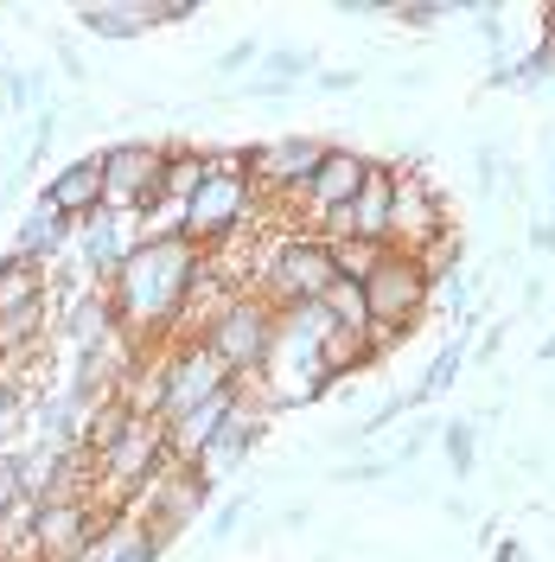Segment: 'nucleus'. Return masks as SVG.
I'll return each instance as SVG.
<instances>
[{"instance_id":"f257e3e1","label":"nucleus","mask_w":555,"mask_h":562,"mask_svg":"<svg viewBox=\"0 0 555 562\" xmlns=\"http://www.w3.org/2000/svg\"><path fill=\"white\" fill-rule=\"evenodd\" d=\"M199 256L205 249L185 244V237H147L115 269L109 307H115V326H122V339L135 351H147V339H173L179 333L185 294H192V276H199Z\"/></svg>"},{"instance_id":"f03ea898","label":"nucleus","mask_w":555,"mask_h":562,"mask_svg":"<svg viewBox=\"0 0 555 562\" xmlns=\"http://www.w3.org/2000/svg\"><path fill=\"white\" fill-rule=\"evenodd\" d=\"M249 205H256V186H249V147H230V154H211L205 186L185 199V244L199 249H224L243 237Z\"/></svg>"},{"instance_id":"7ed1b4c3","label":"nucleus","mask_w":555,"mask_h":562,"mask_svg":"<svg viewBox=\"0 0 555 562\" xmlns=\"http://www.w3.org/2000/svg\"><path fill=\"white\" fill-rule=\"evenodd\" d=\"M275 333H281V314L262 301V294H237V301H224L211 326L199 333L205 351L230 371V378H262V364L275 358Z\"/></svg>"},{"instance_id":"20e7f679","label":"nucleus","mask_w":555,"mask_h":562,"mask_svg":"<svg viewBox=\"0 0 555 562\" xmlns=\"http://www.w3.org/2000/svg\"><path fill=\"white\" fill-rule=\"evenodd\" d=\"M332 281H339V269H332L326 237H313V231H287V237L269 249L256 294L281 314V307H313V301H326V288H332Z\"/></svg>"},{"instance_id":"39448f33","label":"nucleus","mask_w":555,"mask_h":562,"mask_svg":"<svg viewBox=\"0 0 555 562\" xmlns=\"http://www.w3.org/2000/svg\"><path fill=\"white\" fill-rule=\"evenodd\" d=\"M428 301H434V281L403 249H383V262L364 276V307H371V326H383V333H409L428 314Z\"/></svg>"},{"instance_id":"423d86ee","label":"nucleus","mask_w":555,"mask_h":562,"mask_svg":"<svg viewBox=\"0 0 555 562\" xmlns=\"http://www.w3.org/2000/svg\"><path fill=\"white\" fill-rule=\"evenodd\" d=\"M453 231L448 199L434 192V179L416 173V167H396V199H389V249L403 256H421L428 244H441Z\"/></svg>"},{"instance_id":"0eeeda50","label":"nucleus","mask_w":555,"mask_h":562,"mask_svg":"<svg viewBox=\"0 0 555 562\" xmlns=\"http://www.w3.org/2000/svg\"><path fill=\"white\" fill-rule=\"evenodd\" d=\"M103 192H109V211H140L160 199V167H167V140H109L103 154Z\"/></svg>"},{"instance_id":"6e6552de","label":"nucleus","mask_w":555,"mask_h":562,"mask_svg":"<svg viewBox=\"0 0 555 562\" xmlns=\"http://www.w3.org/2000/svg\"><path fill=\"white\" fill-rule=\"evenodd\" d=\"M319 160H326V140L319 135H275L262 147H249V186H256V199L269 192V199H294L301 205V192H307Z\"/></svg>"},{"instance_id":"1a4fd4ad","label":"nucleus","mask_w":555,"mask_h":562,"mask_svg":"<svg viewBox=\"0 0 555 562\" xmlns=\"http://www.w3.org/2000/svg\"><path fill=\"white\" fill-rule=\"evenodd\" d=\"M103 512L90 498H45L33 525V557L38 562H90L97 537H103Z\"/></svg>"},{"instance_id":"9d476101","label":"nucleus","mask_w":555,"mask_h":562,"mask_svg":"<svg viewBox=\"0 0 555 562\" xmlns=\"http://www.w3.org/2000/svg\"><path fill=\"white\" fill-rule=\"evenodd\" d=\"M140 244V224H135V211H97V217H83L77 224V237H70V249H77V269L97 281V288H109L115 281V269L135 256Z\"/></svg>"},{"instance_id":"9b49d317","label":"nucleus","mask_w":555,"mask_h":562,"mask_svg":"<svg viewBox=\"0 0 555 562\" xmlns=\"http://www.w3.org/2000/svg\"><path fill=\"white\" fill-rule=\"evenodd\" d=\"M389 199H396V167H383V160H371V173H364V186H358V199H351L346 211H332V217H319L326 231V244L332 237H364V244L389 249Z\"/></svg>"},{"instance_id":"f8f14e48","label":"nucleus","mask_w":555,"mask_h":562,"mask_svg":"<svg viewBox=\"0 0 555 562\" xmlns=\"http://www.w3.org/2000/svg\"><path fill=\"white\" fill-rule=\"evenodd\" d=\"M237 384L217 358L205 351V339H192V346H173V371H167V409H160V422L185 416V409H199V403H211V396H224V390Z\"/></svg>"},{"instance_id":"ddd939ff","label":"nucleus","mask_w":555,"mask_h":562,"mask_svg":"<svg viewBox=\"0 0 555 562\" xmlns=\"http://www.w3.org/2000/svg\"><path fill=\"white\" fill-rule=\"evenodd\" d=\"M364 173H371V154H358V147H332V140H326V160L313 167L307 192H301V211H307L313 224L332 217V211H346L351 199H358Z\"/></svg>"},{"instance_id":"4468645a","label":"nucleus","mask_w":555,"mask_h":562,"mask_svg":"<svg viewBox=\"0 0 555 562\" xmlns=\"http://www.w3.org/2000/svg\"><path fill=\"white\" fill-rule=\"evenodd\" d=\"M52 211H65L70 224H83V217H97V211L109 205V192H103V160L90 154V160H70V167H58L52 173V186L38 192Z\"/></svg>"},{"instance_id":"2eb2a0df","label":"nucleus","mask_w":555,"mask_h":562,"mask_svg":"<svg viewBox=\"0 0 555 562\" xmlns=\"http://www.w3.org/2000/svg\"><path fill=\"white\" fill-rule=\"evenodd\" d=\"M70 237H77V224H70L65 211H52L45 199H33V211L20 217V237H13V249H20L26 262H38V269H52V262L70 249Z\"/></svg>"},{"instance_id":"dca6fc26","label":"nucleus","mask_w":555,"mask_h":562,"mask_svg":"<svg viewBox=\"0 0 555 562\" xmlns=\"http://www.w3.org/2000/svg\"><path fill=\"white\" fill-rule=\"evenodd\" d=\"M45 326H52V301H26V307L0 314V364H26V358H38Z\"/></svg>"},{"instance_id":"f3484780","label":"nucleus","mask_w":555,"mask_h":562,"mask_svg":"<svg viewBox=\"0 0 555 562\" xmlns=\"http://www.w3.org/2000/svg\"><path fill=\"white\" fill-rule=\"evenodd\" d=\"M466 364H473V346H466V333H460V339H448V346H441L434 358H428L421 384L409 390V416H416V409H428L434 396H448V390L460 384V371H466Z\"/></svg>"},{"instance_id":"a211bd4d","label":"nucleus","mask_w":555,"mask_h":562,"mask_svg":"<svg viewBox=\"0 0 555 562\" xmlns=\"http://www.w3.org/2000/svg\"><path fill=\"white\" fill-rule=\"evenodd\" d=\"M77 26L90 38H135L147 33V0H97V7H77Z\"/></svg>"},{"instance_id":"6ab92c4d","label":"nucleus","mask_w":555,"mask_h":562,"mask_svg":"<svg viewBox=\"0 0 555 562\" xmlns=\"http://www.w3.org/2000/svg\"><path fill=\"white\" fill-rule=\"evenodd\" d=\"M211 173V154L205 147H185V140H167V167H160V199H173V205H185L199 186H205Z\"/></svg>"},{"instance_id":"aec40b11","label":"nucleus","mask_w":555,"mask_h":562,"mask_svg":"<svg viewBox=\"0 0 555 562\" xmlns=\"http://www.w3.org/2000/svg\"><path fill=\"white\" fill-rule=\"evenodd\" d=\"M26 301H45V269L26 262L20 249H7V256H0V314H13V307H26Z\"/></svg>"},{"instance_id":"412c9836","label":"nucleus","mask_w":555,"mask_h":562,"mask_svg":"<svg viewBox=\"0 0 555 562\" xmlns=\"http://www.w3.org/2000/svg\"><path fill=\"white\" fill-rule=\"evenodd\" d=\"M128 409L109 396V403H97V409H83V428H77V448H90V454H109L115 441H122V428H128Z\"/></svg>"},{"instance_id":"4be33fe9","label":"nucleus","mask_w":555,"mask_h":562,"mask_svg":"<svg viewBox=\"0 0 555 562\" xmlns=\"http://www.w3.org/2000/svg\"><path fill=\"white\" fill-rule=\"evenodd\" d=\"M319 307L332 314V326H339V333H358V339L371 333V307H364V288H358V281H332Z\"/></svg>"},{"instance_id":"5701e85b","label":"nucleus","mask_w":555,"mask_h":562,"mask_svg":"<svg viewBox=\"0 0 555 562\" xmlns=\"http://www.w3.org/2000/svg\"><path fill=\"white\" fill-rule=\"evenodd\" d=\"M326 249H332V269H339V281H358V288H364V276L383 262V249L364 244V237H332Z\"/></svg>"},{"instance_id":"b1692460","label":"nucleus","mask_w":555,"mask_h":562,"mask_svg":"<svg viewBox=\"0 0 555 562\" xmlns=\"http://www.w3.org/2000/svg\"><path fill=\"white\" fill-rule=\"evenodd\" d=\"M441 454H448V467L466 480L473 460H479V428H473V422H441Z\"/></svg>"},{"instance_id":"393cba45","label":"nucleus","mask_w":555,"mask_h":562,"mask_svg":"<svg viewBox=\"0 0 555 562\" xmlns=\"http://www.w3.org/2000/svg\"><path fill=\"white\" fill-rule=\"evenodd\" d=\"M389 20H396V26H416V33H428V26L453 20V7H448V0H403V7H389Z\"/></svg>"},{"instance_id":"a878e982","label":"nucleus","mask_w":555,"mask_h":562,"mask_svg":"<svg viewBox=\"0 0 555 562\" xmlns=\"http://www.w3.org/2000/svg\"><path fill=\"white\" fill-rule=\"evenodd\" d=\"M243 518H249V498H224V505L205 518V543H224V537L243 525Z\"/></svg>"},{"instance_id":"bb28decb","label":"nucleus","mask_w":555,"mask_h":562,"mask_svg":"<svg viewBox=\"0 0 555 562\" xmlns=\"http://www.w3.org/2000/svg\"><path fill=\"white\" fill-rule=\"evenodd\" d=\"M262 65H269V77H275V83H294L301 70H313V52H301V45H281V52H269Z\"/></svg>"},{"instance_id":"cd10ccee","label":"nucleus","mask_w":555,"mask_h":562,"mask_svg":"<svg viewBox=\"0 0 555 562\" xmlns=\"http://www.w3.org/2000/svg\"><path fill=\"white\" fill-rule=\"evenodd\" d=\"M199 13H205L199 0H147V20H154V26H173V20H199Z\"/></svg>"},{"instance_id":"c85d7f7f","label":"nucleus","mask_w":555,"mask_h":562,"mask_svg":"<svg viewBox=\"0 0 555 562\" xmlns=\"http://www.w3.org/2000/svg\"><path fill=\"white\" fill-rule=\"evenodd\" d=\"M7 109H38L33 70H7Z\"/></svg>"},{"instance_id":"c756f323","label":"nucleus","mask_w":555,"mask_h":562,"mask_svg":"<svg viewBox=\"0 0 555 562\" xmlns=\"http://www.w3.org/2000/svg\"><path fill=\"white\" fill-rule=\"evenodd\" d=\"M389 473H396V460H351V467H339V480H364V486H377Z\"/></svg>"},{"instance_id":"7c9ffc66","label":"nucleus","mask_w":555,"mask_h":562,"mask_svg":"<svg viewBox=\"0 0 555 562\" xmlns=\"http://www.w3.org/2000/svg\"><path fill=\"white\" fill-rule=\"evenodd\" d=\"M313 90H326V97H346V90H358V70H351V65L319 70V77H313Z\"/></svg>"},{"instance_id":"2f4dec72","label":"nucleus","mask_w":555,"mask_h":562,"mask_svg":"<svg viewBox=\"0 0 555 562\" xmlns=\"http://www.w3.org/2000/svg\"><path fill=\"white\" fill-rule=\"evenodd\" d=\"M256 58H262V52H256V38H237V45L217 58V70H243V65H256Z\"/></svg>"},{"instance_id":"473e14b6","label":"nucleus","mask_w":555,"mask_h":562,"mask_svg":"<svg viewBox=\"0 0 555 562\" xmlns=\"http://www.w3.org/2000/svg\"><path fill=\"white\" fill-rule=\"evenodd\" d=\"M530 249H536V256H555V217H536V224H530Z\"/></svg>"},{"instance_id":"72a5a7b5","label":"nucleus","mask_w":555,"mask_h":562,"mask_svg":"<svg viewBox=\"0 0 555 562\" xmlns=\"http://www.w3.org/2000/svg\"><path fill=\"white\" fill-rule=\"evenodd\" d=\"M339 13L346 20H389V7H377V0H339Z\"/></svg>"},{"instance_id":"f704fd0d","label":"nucleus","mask_w":555,"mask_h":562,"mask_svg":"<svg viewBox=\"0 0 555 562\" xmlns=\"http://www.w3.org/2000/svg\"><path fill=\"white\" fill-rule=\"evenodd\" d=\"M505 333H511V326H491L486 339L473 346V358H479V364H491V358H498V346H505Z\"/></svg>"},{"instance_id":"c9c22d12","label":"nucleus","mask_w":555,"mask_h":562,"mask_svg":"<svg viewBox=\"0 0 555 562\" xmlns=\"http://www.w3.org/2000/svg\"><path fill=\"white\" fill-rule=\"evenodd\" d=\"M491 562H530V550L511 537V543H491Z\"/></svg>"},{"instance_id":"e433bc0d","label":"nucleus","mask_w":555,"mask_h":562,"mask_svg":"<svg viewBox=\"0 0 555 562\" xmlns=\"http://www.w3.org/2000/svg\"><path fill=\"white\" fill-rule=\"evenodd\" d=\"M536 358H543V364H555V333L543 339V346H536Z\"/></svg>"},{"instance_id":"4c0bfd02","label":"nucleus","mask_w":555,"mask_h":562,"mask_svg":"<svg viewBox=\"0 0 555 562\" xmlns=\"http://www.w3.org/2000/svg\"><path fill=\"white\" fill-rule=\"evenodd\" d=\"M543 20H550V26H555V7H543Z\"/></svg>"},{"instance_id":"58836bf2","label":"nucleus","mask_w":555,"mask_h":562,"mask_svg":"<svg viewBox=\"0 0 555 562\" xmlns=\"http://www.w3.org/2000/svg\"><path fill=\"white\" fill-rule=\"evenodd\" d=\"M550 205H555V179H550Z\"/></svg>"}]
</instances>
